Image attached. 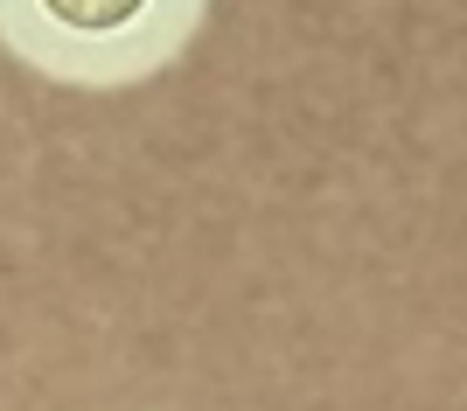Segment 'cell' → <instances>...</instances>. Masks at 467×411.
<instances>
[{
  "instance_id": "cell-1",
  "label": "cell",
  "mask_w": 467,
  "mask_h": 411,
  "mask_svg": "<svg viewBox=\"0 0 467 411\" xmlns=\"http://www.w3.org/2000/svg\"><path fill=\"white\" fill-rule=\"evenodd\" d=\"M202 21V0H0V49L63 91H126L161 77Z\"/></svg>"
}]
</instances>
